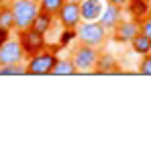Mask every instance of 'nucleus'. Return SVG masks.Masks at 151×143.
<instances>
[{
	"instance_id": "nucleus-1",
	"label": "nucleus",
	"mask_w": 151,
	"mask_h": 143,
	"mask_svg": "<svg viewBox=\"0 0 151 143\" xmlns=\"http://www.w3.org/2000/svg\"><path fill=\"white\" fill-rule=\"evenodd\" d=\"M10 8L14 14V31H27L39 12V0H12Z\"/></svg>"
},
{
	"instance_id": "nucleus-2",
	"label": "nucleus",
	"mask_w": 151,
	"mask_h": 143,
	"mask_svg": "<svg viewBox=\"0 0 151 143\" xmlns=\"http://www.w3.org/2000/svg\"><path fill=\"white\" fill-rule=\"evenodd\" d=\"M76 31H78V41L90 47H102L108 37V31L98 21H82Z\"/></svg>"
},
{
	"instance_id": "nucleus-3",
	"label": "nucleus",
	"mask_w": 151,
	"mask_h": 143,
	"mask_svg": "<svg viewBox=\"0 0 151 143\" xmlns=\"http://www.w3.org/2000/svg\"><path fill=\"white\" fill-rule=\"evenodd\" d=\"M55 61H57L55 51L47 47L31 57H27V74L29 76H49Z\"/></svg>"
},
{
	"instance_id": "nucleus-4",
	"label": "nucleus",
	"mask_w": 151,
	"mask_h": 143,
	"mask_svg": "<svg viewBox=\"0 0 151 143\" xmlns=\"http://www.w3.org/2000/svg\"><path fill=\"white\" fill-rule=\"evenodd\" d=\"M98 55H100V47H90V45H82L74 51L72 55V61H74L78 74H90L96 68V61H98Z\"/></svg>"
},
{
	"instance_id": "nucleus-5",
	"label": "nucleus",
	"mask_w": 151,
	"mask_h": 143,
	"mask_svg": "<svg viewBox=\"0 0 151 143\" xmlns=\"http://www.w3.org/2000/svg\"><path fill=\"white\" fill-rule=\"evenodd\" d=\"M55 19L59 21V25L63 29H78L82 19V10H80V2L76 0H65L63 6L59 8V12L55 14Z\"/></svg>"
},
{
	"instance_id": "nucleus-6",
	"label": "nucleus",
	"mask_w": 151,
	"mask_h": 143,
	"mask_svg": "<svg viewBox=\"0 0 151 143\" xmlns=\"http://www.w3.org/2000/svg\"><path fill=\"white\" fill-rule=\"evenodd\" d=\"M19 41H21V45H23V51H25L27 57H31V55H35V53H39V51L49 47L45 35H41V33H37V31H33V29L19 31Z\"/></svg>"
},
{
	"instance_id": "nucleus-7",
	"label": "nucleus",
	"mask_w": 151,
	"mask_h": 143,
	"mask_svg": "<svg viewBox=\"0 0 151 143\" xmlns=\"http://www.w3.org/2000/svg\"><path fill=\"white\" fill-rule=\"evenodd\" d=\"M27 55L25 51H23V45H21V41H19V37L17 39H8V41H4L2 45H0V66H6V64H19V61H25Z\"/></svg>"
},
{
	"instance_id": "nucleus-8",
	"label": "nucleus",
	"mask_w": 151,
	"mask_h": 143,
	"mask_svg": "<svg viewBox=\"0 0 151 143\" xmlns=\"http://www.w3.org/2000/svg\"><path fill=\"white\" fill-rule=\"evenodd\" d=\"M137 33H139V21L137 19H129V21L123 19L116 25V29L112 31V37L116 43H131Z\"/></svg>"
},
{
	"instance_id": "nucleus-9",
	"label": "nucleus",
	"mask_w": 151,
	"mask_h": 143,
	"mask_svg": "<svg viewBox=\"0 0 151 143\" xmlns=\"http://www.w3.org/2000/svg\"><path fill=\"white\" fill-rule=\"evenodd\" d=\"M121 21H123V6H116V4L106 2L100 19H98V23H100L106 31H114L116 25L121 23Z\"/></svg>"
},
{
	"instance_id": "nucleus-10",
	"label": "nucleus",
	"mask_w": 151,
	"mask_h": 143,
	"mask_svg": "<svg viewBox=\"0 0 151 143\" xmlns=\"http://www.w3.org/2000/svg\"><path fill=\"white\" fill-rule=\"evenodd\" d=\"M92 74H100V76H110V74H121L119 68V61L112 53H102L98 55V61H96V68Z\"/></svg>"
},
{
	"instance_id": "nucleus-11",
	"label": "nucleus",
	"mask_w": 151,
	"mask_h": 143,
	"mask_svg": "<svg viewBox=\"0 0 151 143\" xmlns=\"http://www.w3.org/2000/svg\"><path fill=\"white\" fill-rule=\"evenodd\" d=\"M104 0H80V10L84 21H98L104 10Z\"/></svg>"
},
{
	"instance_id": "nucleus-12",
	"label": "nucleus",
	"mask_w": 151,
	"mask_h": 143,
	"mask_svg": "<svg viewBox=\"0 0 151 143\" xmlns=\"http://www.w3.org/2000/svg\"><path fill=\"white\" fill-rule=\"evenodd\" d=\"M53 19H55L53 14H49V12H43V10H39V12H37V17H35V21H33V25H31V29L47 37V33H49L51 27H53Z\"/></svg>"
},
{
	"instance_id": "nucleus-13",
	"label": "nucleus",
	"mask_w": 151,
	"mask_h": 143,
	"mask_svg": "<svg viewBox=\"0 0 151 143\" xmlns=\"http://www.w3.org/2000/svg\"><path fill=\"white\" fill-rule=\"evenodd\" d=\"M125 8L129 10V14H131L133 19L141 21V19L151 10V2H147V0H129Z\"/></svg>"
},
{
	"instance_id": "nucleus-14",
	"label": "nucleus",
	"mask_w": 151,
	"mask_h": 143,
	"mask_svg": "<svg viewBox=\"0 0 151 143\" xmlns=\"http://www.w3.org/2000/svg\"><path fill=\"white\" fill-rule=\"evenodd\" d=\"M131 49H133V53H137L139 57H143V55L151 53V39L145 37L143 33H137L135 39L131 41Z\"/></svg>"
},
{
	"instance_id": "nucleus-15",
	"label": "nucleus",
	"mask_w": 151,
	"mask_h": 143,
	"mask_svg": "<svg viewBox=\"0 0 151 143\" xmlns=\"http://www.w3.org/2000/svg\"><path fill=\"white\" fill-rule=\"evenodd\" d=\"M51 74H53V76H76L78 70H76L72 59H68V57H61V59H59V57H57V61H55Z\"/></svg>"
},
{
	"instance_id": "nucleus-16",
	"label": "nucleus",
	"mask_w": 151,
	"mask_h": 143,
	"mask_svg": "<svg viewBox=\"0 0 151 143\" xmlns=\"http://www.w3.org/2000/svg\"><path fill=\"white\" fill-rule=\"evenodd\" d=\"M0 27L6 31H14V14L10 4H0Z\"/></svg>"
},
{
	"instance_id": "nucleus-17",
	"label": "nucleus",
	"mask_w": 151,
	"mask_h": 143,
	"mask_svg": "<svg viewBox=\"0 0 151 143\" xmlns=\"http://www.w3.org/2000/svg\"><path fill=\"white\" fill-rule=\"evenodd\" d=\"M0 76H27V64H6L0 66Z\"/></svg>"
},
{
	"instance_id": "nucleus-18",
	"label": "nucleus",
	"mask_w": 151,
	"mask_h": 143,
	"mask_svg": "<svg viewBox=\"0 0 151 143\" xmlns=\"http://www.w3.org/2000/svg\"><path fill=\"white\" fill-rule=\"evenodd\" d=\"M63 2L65 0H39V10H43V12H49V14H57L59 12V8L63 6Z\"/></svg>"
},
{
	"instance_id": "nucleus-19",
	"label": "nucleus",
	"mask_w": 151,
	"mask_h": 143,
	"mask_svg": "<svg viewBox=\"0 0 151 143\" xmlns=\"http://www.w3.org/2000/svg\"><path fill=\"white\" fill-rule=\"evenodd\" d=\"M78 39V31L76 29H63L61 33H59V47H70L72 45V41Z\"/></svg>"
},
{
	"instance_id": "nucleus-20",
	"label": "nucleus",
	"mask_w": 151,
	"mask_h": 143,
	"mask_svg": "<svg viewBox=\"0 0 151 143\" xmlns=\"http://www.w3.org/2000/svg\"><path fill=\"white\" fill-rule=\"evenodd\" d=\"M139 33H143L145 37H149L151 39V10L139 21Z\"/></svg>"
},
{
	"instance_id": "nucleus-21",
	"label": "nucleus",
	"mask_w": 151,
	"mask_h": 143,
	"mask_svg": "<svg viewBox=\"0 0 151 143\" xmlns=\"http://www.w3.org/2000/svg\"><path fill=\"white\" fill-rule=\"evenodd\" d=\"M137 72H139V74H143V76H151V53H147V55H143V57H141Z\"/></svg>"
},
{
	"instance_id": "nucleus-22",
	"label": "nucleus",
	"mask_w": 151,
	"mask_h": 143,
	"mask_svg": "<svg viewBox=\"0 0 151 143\" xmlns=\"http://www.w3.org/2000/svg\"><path fill=\"white\" fill-rule=\"evenodd\" d=\"M104 2H110V4H116V6H123V8H125L129 0H104Z\"/></svg>"
},
{
	"instance_id": "nucleus-23",
	"label": "nucleus",
	"mask_w": 151,
	"mask_h": 143,
	"mask_svg": "<svg viewBox=\"0 0 151 143\" xmlns=\"http://www.w3.org/2000/svg\"><path fill=\"white\" fill-rule=\"evenodd\" d=\"M0 4H2V0H0Z\"/></svg>"
},
{
	"instance_id": "nucleus-24",
	"label": "nucleus",
	"mask_w": 151,
	"mask_h": 143,
	"mask_svg": "<svg viewBox=\"0 0 151 143\" xmlns=\"http://www.w3.org/2000/svg\"><path fill=\"white\" fill-rule=\"evenodd\" d=\"M76 2H80V0H76Z\"/></svg>"
},
{
	"instance_id": "nucleus-25",
	"label": "nucleus",
	"mask_w": 151,
	"mask_h": 143,
	"mask_svg": "<svg viewBox=\"0 0 151 143\" xmlns=\"http://www.w3.org/2000/svg\"><path fill=\"white\" fill-rule=\"evenodd\" d=\"M147 2H151V0H147Z\"/></svg>"
}]
</instances>
